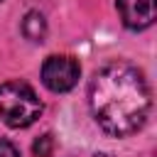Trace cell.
Masks as SVG:
<instances>
[{
  "label": "cell",
  "mask_w": 157,
  "mask_h": 157,
  "mask_svg": "<svg viewBox=\"0 0 157 157\" xmlns=\"http://www.w3.org/2000/svg\"><path fill=\"white\" fill-rule=\"evenodd\" d=\"M93 157H110V155H93Z\"/></svg>",
  "instance_id": "obj_8"
},
{
  "label": "cell",
  "mask_w": 157,
  "mask_h": 157,
  "mask_svg": "<svg viewBox=\"0 0 157 157\" xmlns=\"http://www.w3.org/2000/svg\"><path fill=\"white\" fill-rule=\"evenodd\" d=\"M34 155L37 157H52V152H54V137L47 132V135H42L37 142H34Z\"/></svg>",
  "instance_id": "obj_6"
},
{
  "label": "cell",
  "mask_w": 157,
  "mask_h": 157,
  "mask_svg": "<svg viewBox=\"0 0 157 157\" xmlns=\"http://www.w3.org/2000/svg\"><path fill=\"white\" fill-rule=\"evenodd\" d=\"M0 157H20V152H17V147L12 142L0 140Z\"/></svg>",
  "instance_id": "obj_7"
},
{
  "label": "cell",
  "mask_w": 157,
  "mask_h": 157,
  "mask_svg": "<svg viewBox=\"0 0 157 157\" xmlns=\"http://www.w3.org/2000/svg\"><path fill=\"white\" fill-rule=\"evenodd\" d=\"M88 105L103 132L113 137L137 132L150 113V88L142 71L125 61L105 64L88 83Z\"/></svg>",
  "instance_id": "obj_1"
},
{
  "label": "cell",
  "mask_w": 157,
  "mask_h": 157,
  "mask_svg": "<svg viewBox=\"0 0 157 157\" xmlns=\"http://www.w3.org/2000/svg\"><path fill=\"white\" fill-rule=\"evenodd\" d=\"M81 74V66L69 54H54L47 56L42 64V83L54 93H66L76 86Z\"/></svg>",
  "instance_id": "obj_3"
},
{
  "label": "cell",
  "mask_w": 157,
  "mask_h": 157,
  "mask_svg": "<svg viewBox=\"0 0 157 157\" xmlns=\"http://www.w3.org/2000/svg\"><path fill=\"white\" fill-rule=\"evenodd\" d=\"M120 20L128 29H147L155 22V0H115Z\"/></svg>",
  "instance_id": "obj_4"
},
{
  "label": "cell",
  "mask_w": 157,
  "mask_h": 157,
  "mask_svg": "<svg viewBox=\"0 0 157 157\" xmlns=\"http://www.w3.org/2000/svg\"><path fill=\"white\" fill-rule=\"evenodd\" d=\"M22 34L32 42H42L47 34V22L39 12H27V17L22 20Z\"/></svg>",
  "instance_id": "obj_5"
},
{
  "label": "cell",
  "mask_w": 157,
  "mask_h": 157,
  "mask_svg": "<svg viewBox=\"0 0 157 157\" xmlns=\"http://www.w3.org/2000/svg\"><path fill=\"white\" fill-rule=\"evenodd\" d=\"M42 115V101L25 81L0 83V118L10 128H27Z\"/></svg>",
  "instance_id": "obj_2"
}]
</instances>
